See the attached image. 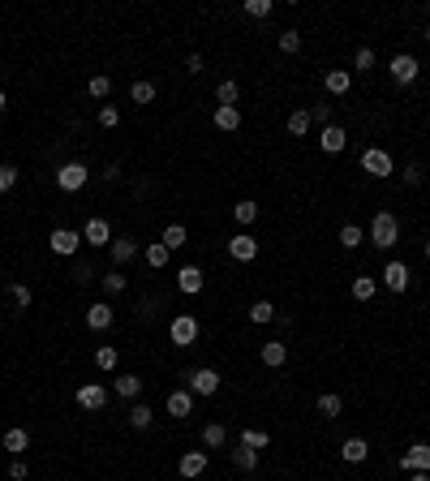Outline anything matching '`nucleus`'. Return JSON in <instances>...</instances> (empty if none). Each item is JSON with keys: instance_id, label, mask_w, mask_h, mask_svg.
I'll list each match as a JSON object with an SVG mask.
<instances>
[{"instance_id": "nucleus-18", "label": "nucleus", "mask_w": 430, "mask_h": 481, "mask_svg": "<svg viewBox=\"0 0 430 481\" xmlns=\"http://www.w3.org/2000/svg\"><path fill=\"white\" fill-rule=\"evenodd\" d=\"M176 473H181L185 481L202 477V473H207V451H185V455H181V464H176Z\"/></svg>"}, {"instance_id": "nucleus-57", "label": "nucleus", "mask_w": 430, "mask_h": 481, "mask_svg": "<svg viewBox=\"0 0 430 481\" xmlns=\"http://www.w3.org/2000/svg\"><path fill=\"white\" fill-rule=\"evenodd\" d=\"M426 43H430V26H426Z\"/></svg>"}, {"instance_id": "nucleus-38", "label": "nucleus", "mask_w": 430, "mask_h": 481, "mask_svg": "<svg viewBox=\"0 0 430 481\" xmlns=\"http://www.w3.org/2000/svg\"><path fill=\"white\" fill-rule=\"evenodd\" d=\"M86 90H91L95 99H108V95H112V78H108V73H95V78L86 82Z\"/></svg>"}, {"instance_id": "nucleus-19", "label": "nucleus", "mask_w": 430, "mask_h": 481, "mask_svg": "<svg viewBox=\"0 0 430 481\" xmlns=\"http://www.w3.org/2000/svg\"><path fill=\"white\" fill-rule=\"evenodd\" d=\"M112 391H116L121 400H138V395H142V374H116V378H112Z\"/></svg>"}, {"instance_id": "nucleus-12", "label": "nucleus", "mask_w": 430, "mask_h": 481, "mask_svg": "<svg viewBox=\"0 0 430 481\" xmlns=\"http://www.w3.org/2000/svg\"><path fill=\"white\" fill-rule=\"evenodd\" d=\"M82 241L86 245H95V249H104V245H112V228H108V219H86V228H82Z\"/></svg>"}, {"instance_id": "nucleus-20", "label": "nucleus", "mask_w": 430, "mask_h": 481, "mask_svg": "<svg viewBox=\"0 0 430 481\" xmlns=\"http://www.w3.org/2000/svg\"><path fill=\"white\" fill-rule=\"evenodd\" d=\"M259 357H263V365H271V370H280V365L289 361V344H284V340H267V344H263V352H259Z\"/></svg>"}, {"instance_id": "nucleus-28", "label": "nucleus", "mask_w": 430, "mask_h": 481, "mask_svg": "<svg viewBox=\"0 0 430 481\" xmlns=\"http://www.w3.org/2000/svg\"><path fill=\"white\" fill-rule=\"evenodd\" d=\"M5 447H9V455H22V451L31 447V434L22 425H13V429H5Z\"/></svg>"}, {"instance_id": "nucleus-9", "label": "nucleus", "mask_w": 430, "mask_h": 481, "mask_svg": "<svg viewBox=\"0 0 430 481\" xmlns=\"http://www.w3.org/2000/svg\"><path fill=\"white\" fill-rule=\"evenodd\" d=\"M104 404H108V387H104V383H82V387H78V409L99 413Z\"/></svg>"}, {"instance_id": "nucleus-30", "label": "nucleus", "mask_w": 430, "mask_h": 481, "mask_svg": "<svg viewBox=\"0 0 430 481\" xmlns=\"http://www.w3.org/2000/svg\"><path fill=\"white\" fill-rule=\"evenodd\" d=\"M310 125H314V120H310V108H297V112L289 116V134L301 138V134H310Z\"/></svg>"}, {"instance_id": "nucleus-4", "label": "nucleus", "mask_w": 430, "mask_h": 481, "mask_svg": "<svg viewBox=\"0 0 430 481\" xmlns=\"http://www.w3.org/2000/svg\"><path fill=\"white\" fill-rule=\"evenodd\" d=\"M387 73H392V82H400V86H409V82H417V73H422V65H417V56H409V52H396V56L387 61Z\"/></svg>"}, {"instance_id": "nucleus-50", "label": "nucleus", "mask_w": 430, "mask_h": 481, "mask_svg": "<svg viewBox=\"0 0 430 481\" xmlns=\"http://www.w3.org/2000/svg\"><path fill=\"white\" fill-rule=\"evenodd\" d=\"M310 120H318V129H323V125H332V104H314V108H310Z\"/></svg>"}, {"instance_id": "nucleus-49", "label": "nucleus", "mask_w": 430, "mask_h": 481, "mask_svg": "<svg viewBox=\"0 0 430 481\" xmlns=\"http://www.w3.org/2000/svg\"><path fill=\"white\" fill-rule=\"evenodd\" d=\"M26 477H31L26 460H22V455H13V464H9V481H26Z\"/></svg>"}, {"instance_id": "nucleus-16", "label": "nucleus", "mask_w": 430, "mask_h": 481, "mask_svg": "<svg viewBox=\"0 0 430 481\" xmlns=\"http://www.w3.org/2000/svg\"><path fill=\"white\" fill-rule=\"evenodd\" d=\"M378 275H383V284H387V292H404V288H409V267H404V262H387L383 271H378Z\"/></svg>"}, {"instance_id": "nucleus-10", "label": "nucleus", "mask_w": 430, "mask_h": 481, "mask_svg": "<svg viewBox=\"0 0 430 481\" xmlns=\"http://www.w3.org/2000/svg\"><path fill=\"white\" fill-rule=\"evenodd\" d=\"M400 468L404 473H430V443H413L400 455Z\"/></svg>"}, {"instance_id": "nucleus-5", "label": "nucleus", "mask_w": 430, "mask_h": 481, "mask_svg": "<svg viewBox=\"0 0 430 481\" xmlns=\"http://www.w3.org/2000/svg\"><path fill=\"white\" fill-rule=\"evenodd\" d=\"M362 172H370V176H378V181H383V176L396 172V164H392V155H387L383 146H370V150H362Z\"/></svg>"}, {"instance_id": "nucleus-46", "label": "nucleus", "mask_w": 430, "mask_h": 481, "mask_svg": "<svg viewBox=\"0 0 430 481\" xmlns=\"http://www.w3.org/2000/svg\"><path fill=\"white\" fill-rule=\"evenodd\" d=\"M9 301H13L17 310H26V306H31V288H26V284H9Z\"/></svg>"}, {"instance_id": "nucleus-14", "label": "nucleus", "mask_w": 430, "mask_h": 481, "mask_svg": "<svg viewBox=\"0 0 430 481\" xmlns=\"http://www.w3.org/2000/svg\"><path fill=\"white\" fill-rule=\"evenodd\" d=\"M112 318H116V310L108 306V301H95V306H86V326H91V331H108Z\"/></svg>"}, {"instance_id": "nucleus-32", "label": "nucleus", "mask_w": 430, "mask_h": 481, "mask_svg": "<svg viewBox=\"0 0 430 481\" xmlns=\"http://www.w3.org/2000/svg\"><path fill=\"white\" fill-rule=\"evenodd\" d=\"M233 219L249 228V223H254V219H259V202H249V198H241V202H237V207H233Z\"/></svg>"}, {"instance_id": "nucleus-24", "label": "nucleus", "mask_w": 430, "mask_h": 481, "mask_svg": "<svg viewBox=\"0 0 430 481\" xmlns=\"http://www.w3.org/2000/svg\"><path fill=\"white\" fill-rule=\"evenodd\" d=\"M237 99H241V86H237L233 78L215 86V108H237Z\"/></svg>"}, {"instance_id": "nucleus-52", "label": "nucleus", "mask_w": 430, "mask_h": 481, "mask_svg": "<svg viewBox=\"0 0 430 481\" xmlns=\"http://www.w3.org/2000/svg\"><path fill=\"white\" fill-rule=\"evenodd\" d=\"M185 73H202V56H198V52H190V61H185Z\"/></svg>"}, {"instance_id": "nucleus-13", "label": "nucleus", "mask_w": 430, "mask_h": 481, "mask_svg": "<svg viewBox=\"0 0 430 481\" xmlns=\"http://www.w3.org/2000/svg\"><path fill=\"white\" fill-rule=\"evenodd\" d=\"M318 146L327 150V155H340V150L348 146V134L340 129V125H323V129H318Z\"/></svg>"}, {"instance_id": "nucleus-43", "label": "nucleus", "mask_w": 430, "mask_h": 481, "mask_svg": "<svg viewBox=\"0 0 430 481\" xmlns=\"http://www.w3.org/2000/svg\"><path fill=\"white\" fill-rule=\"evenodd\" d=\"M241 9H245V17H271L275 5H271V0H245Z\"/></svg>"}, {"instance_id": "nucleus-48", "label": "nucleus", "mask_w": 430, "mask_h": 481, "mask_svg": "<svg viewBox=\"0 0 430 481\" xmlns=\"http://www.w3.org/2000/svg\"><path fill=\"white\" fill-rule=\"evenodd\" d=\"M422 176H426V172H422L417 164H409V168H400V181H404V185H409V189H413V185H422Z\"/></svg>"}, {"instance_id": "nucleus-44", "label": "nucleus", "mask_w": 430, "mask_h": 481, "mask_svg": "<svg viewBox=\"0 0 430 481\" xmlns=\"http://www.w3.org/2000/svg\"><path fill=\"white\" fill-rule=\"evenodd\" d=\"M99 125H104V129H116V125H121V108L104 104V108H99Z\"/></svg>"}, {"instance_id": "nucleus-39", "label": "nucleus", "mask_w": 430, "mask_h": 481, "mask_svg": "<svg viewBox=\"0 0 430 481\" xmlns=\"http://www.w3.org/2000/svg\"><path fill=\"white\" fill-rule=\"evenodd\" d=\"M275 318V306H271V301H254V306H249V322H271Z\"/></svg>"}, {"instance_id": "nucleus-33", "label": "nucleus", "mask_w": 430, "mask_h": 481, "mask_svg": "<svg viewBox=\"0 0 430 481\" xmlns=\"http://www.w3.org/2000/svg\"><path fill=\"white\" fill-rule=\"evenodd\" d=\"M202 443H207V447H224V443H229V429H224L220 421L202 425Z\"/></svg>"}, {"instance_id": "nucleus-17", "label": "nucleus", "mask_w": 430, "mask_h": 481, "mask_svg": "<svg viewBox=\"0 0 430 481\" xmlns=\"http://www.w3.org/2000/svg\"><path fill=\"white\" fill-rule=\"evenodd\" d=\"M168 413H172L176 421H185V417L194 413V391H190V387H181V391H168Z\"/></svg>"}, {"instance_id": "nucleus-41", "label": "nucleus", "mask_w": 430, "mask_h": 481, "mask_svg": "<svg viewBox=\"0 0 430 481\" xmlns=\"http://www.w3.org/2000/svg\"><path fill=\"white\" fill-rule=\"evenodd\" d=\"M125 288H130V280H125V275L112 267V271L104 275V292H108V297H116V292H125Z\"/></svg>"}, {"instance_id": "nucleus-54", "label": "nucleus", "mask_w": 430, "mask_h": 481, "mask_svg": "<svg viewBox=\"0 0 430 481\" xmlns=\"http://www.w3.org/2000/svg\"><path fill=\"white\" fill-rule=\"evenodd\" d=\"M409 481H430V473H409Z\"/></svg>"}, {"instance_id": "nucleus-21", "label": "nucleus", "mask_w": 430, "mask_h": 481, "mask_svg": "<svg viewBox=\"0 0 430 481\" xmlns=\"http://www.w3.org/2000/svg\"><path fill=\"white\" fill-rule=\"evenodd\" d=\"M366 455H370V443H366V439H344V443H340V460H344V464H362Z\"/></svg>"}, {"instance_id": "nucleus-37", "label": "nucleus", "mask_w": 430, "mask_h": 481, "mask_svg": "<svg viewBox=\"0 0 430 481\" xmlns=\"http://www.w3.org/2000/svg\"><path fill=\"white\" fill-rule=\"evenodd\" d=\"M267 443H271L267 429H245V434H241V447H249V451H263Z\"/></svg>"}, {"instance_id": "nucleus-34", "label": "nucleus", "mask_w": 430, "mask_h": 481, "mask_svg": "<svg viewBox=\"0 0 430 481\" xmlns=\"http://www.w3.org/2000/svg\"><path fill=\"white\" fill-rule=\"evenodd\" d=\"M116 361H121V352H116L112 344H99V348H95V365H99V370H116Z\"/></svg>"}, {"instance_id": "nucleus-42", "label": "nucleus", "mask_w": 430, "mask_h": 481, "mask_svg": "<svg viewBox=\"0 0 430 481\" xmlns=\"http://www.w3.org/2000/svg\"><path fill=\"white\" fill-rule=\"evenodd\" d=\"M151 417H155V413H151L146 404H134V409H130V425L134 429H151Z\"/></svg>"}, {"instance_id": "nucleus-53", "label": "nucleus", "mask_w": 430, "mask_h": 481, "mask_svg": "<svg viewBox=\"0 0 430 481\" xmlns=\"http://www.w3.org/2000/svg\"><path fill=\"white\" fill-rule=\"evenodd\" d=\"M99 176H104V181L112 185V181H121V168H116V164H108V168H104V172H99Z\"/></svg>"}, {"instance_id": "nucleus-7", "label": "nucleus", "mask_w": 430, "mask_h": 481, "mask_svg": "<svg viewBox=\"0 0 430 481\" xmlns=\"http://www.w3.org/2000/svg\"><path fill=\"white\" fill-rule=\"evenodd\" d=\"M185 383H190L194 395H215V391H220V374H215L211 365H202V370H190V374H185Z\"/></svg>"}, {"instance_id": "nucleus-15", "label": "nucleus", "mask_w": 430, "mask_h": 481, "mask_svg": "<svg viewBox=\"0 0 430 481\" xmlns=\"http://www.w3.org/2000/svg\"><path fill=\"white\" fill-rule=\"evenodd\" d=\"M202 284H207V275H202V267H181L176 271V288H181L185 297H194V292H202Z\"/></svg>"}, {"instance_id": "nucleus-35", "label": "nucleus", "mask_w": 430, "mask_h": 481, "mask_svg": "<svg viewBox=\"0 0 430 481\" xmlns=\"http://www.w3.org/2000/svg\"><path fill=\"white\" fill-rule=\"evenodd\" d=\"M340 245H344V249H358V245H366V232H362L358 223H344V228H340Z\"/></svg>"}, {"instance_id": "nucleus-55", "label": "nucleus", "mask_w": 430, "mask_h": 481, "mask_svg": "<svg viewBox=\"0 0 430 481\" xmlns=\"http://www.w3.org/2000/svg\"><path fill=\"white\" fill-rule=\"evenodd\" d=\"M5 104H9V95H5V90H0V112H5Z\"/></svg>"}, {"instance_id": "nucleus-8", "label": "nucleus", "mask_w": 430, "mask_h": 481, "mask_svg": "<svg viewBox=\"0 0 430 481\" xmlns=\"http://www.w3.org/2000/svg\"><path fill=\"white\" fill-rule=\"evenodd\" d=\"M229 258H233V262H254V258H259V241L249 237V232L229 237Z\"/></svg>"}, {"instance_id": "nucleus-51", "label": "nucleus", "mask_w": 430, "mask_h": 481, "mask_svg": "<svg viewBox=\"0 0 430 481\" xmlns=\"http://www.w3.org/2000/svg\"><path fill=\"white\" fill-rule=\"evenodd\" d=\"M73 280H78V284H91V280H95V267H91V262L82 258L78 267H73Z\"/></svg>"}, {"instance_id": "nucleus-27", "label": "nucleus", "mask_w": 430, "mask_h": 481, "mask_svg": "<svg viewBox=\"0 0 430 481\" xmlns=\"http://www.w3.org/2000/svg\"><path fill=\"white\" fill-rule=\"evenodd\" d=\"M374 292H378L374 275H353V297H358V301H374Z\"/></svg>"}, {"instance_id": "nucleus-23", "label": "nucleus", "mask_w": 430, "mask_h": 481, "mask_svg": "<svg viewBox=\"0 0 430 481\" xmlns=\"http://www.w3.org/2000/svg\"><path fill=\"white\" fill-rule=\"evenodd\" d=\"M323 86H327V95H344V90L353 86V73H348V69H332V73L323 78Z\"/></svg>"}, {"instance_id": "nucleus-11", "label": "nucleus", "mask_w": 430, "mask_h": 481, "mask_svg": "<svg viewBox=\"0 0 430 481\" xmlns=\"http://www.w3.org/2000/svg\"><path fill=\"white\" fill-rule=\"evenodd\" d=\"M108 249H112V267H116V271H121L125 262H134V258L142 254V245H138L134 237H112V245H108Z\"/></svg>"}, {"instance_id": "nucleus-1", "label": "nucleus", "mask_w": 430, "mask_h": 481, "mask_svg": "<svg viewBox=\"0 0 430 481\" xmlns=\"http://www.w3.org/2000/svg\"><path fill=\"white\" fill-rule=\"evenodd\" d=\"M366 241L374 245V249H387L392 245H400V219L392 215V211H374V219H370V232H366Z\"/></svg>"}, {"instance_id": "nucleus-6", "label": "nucleus", "mask_w": 430, "mask_h": 481, "mask_svg": "<svg viewBox=\"0 0 430 481\" xmlns=\"http://www.w3.org/2000/svg\"><path fill=\"white\" fill-rule=\"evenodd\" d=\"M47 245H52V254L73 258V254H78V245H86V241H82V232H78V228H56V232L47 237Z\"/></svg>"}, {"instance_id": "nucleus-29", "label": "nucleus", "mask_w": 430, "mask_h": 481, "mask_svg": "<svg viewBox=\"0 0 430 481\" xmlns=\"http://www.w3.org/2000/svg\"><path fill=\"white\" fill-rule=\"evenodd\" d=\"M233 464H237L241 473H254V468H259V451H249V447L237 443V447H233Z\"/></svg>"}, {"instance_id": "nucleus-45", "label": "nucleus", "mask_w": 430, "mask_h": 481, "mask_svg": "<svg viewBox=\"0 0 430 481\" xmlns=\"http://www.w3.org/2000/svg\"><path fill=\"white\" fill-rule=\"evenodd\" d=\"M17 176H22V172H17L13 164H0V194H9V189L17 185Z\"/></svg>"}, {"instance_id": "nucleus-22", "label": "nucleus", "mask_w": 430, "mask_h": 481, "mask_svg": "<svg viewBox=\"0 0 430 481\" xmlns=\"http://www.w3.org/2000/svg\"><path fill=\"white\" fill-rule=\"evenodd\" d=\"M340 413H344V400H340L336 391H323V395H318V417H323V421H336Z\"/></svg>"}, {"instance_id": "nucleus-36", "label": "nucleus", "mask_w": 430, "mask_h": 481, "mask_svg": "<svg viewBox=\"0 0 430 481\" xmlns=\"http://www.w3.org/2000/svg\"><path fill=\"white\" fill-rule=\"evenodd\" d=\"M130 99H134V104H142V108L155 104V82H134V86H130Z\"/></svg>"}, {"instance_id": "nucleus-47", "label": "nucleus", "mask_w": 430, "mask_h": 481, "mask_svg": "<svg viewBox=\"0 0 430 481\" xmlns=\"http://www.w3.org/2000/svg\"><path fill=\"white\" fill-rule=\"evenodd\" d=\"M374 61H378V56H374V47H362V52L353 56V65H358V73H370V69H374Z\"/></svg>"}, {"instance_id": "nucleus-3", "label": "nucleus", "mask_w": 430, "mask_h": 481, "mask_svg": "<svg viewBox=\"0 0 430 481\" xmlns=\"http://www.w3.org/2000/svg\"><path fill=\"white\" fill-rule=\"evenodd\" d=\"M168 340H172L176 348H190V344L198 340V318H194V314H176V318L168 322Z\"/></svg>"}, {"instance_id": "nucleus-25", "label": "nucleus", "mask_w": 430, "mask_h": 481, "mask_svg": "<svg viewBox=\"0 0 430 481\" xmlns=\"http://www.w3.org/2000/svg\"><path fill=\"white\" fill-rule=\"evenodd\" d=\"M215 129H224V134L241 129V108H215Z\"/></svg>"}, {"instance_id": "nucleus-56", "label": "nucleus", "mask_w": 430, "mask_h": 481, "mask_svg": "<svg viewBox=\"0 0 430 481\" xmlns=\"http://www.w3.org/2000/svg\"><path fill=\"white\" fill-rule=\"evenodd\" d=\"M426 258H430V241H426Z\"/></svg>"}, {"instance_id": "nucleus-26", "label": "nucleus", "mask_w": 430, "mask_h": 481, "mask_svg": "<svg viewBox=\"0 0 430 481\" xmlns=\"http://www.w3.org/2000/svg\"><path fill=\"white\" fill-rule=\"evenodd\" d=\"M168 254H172V249H168L164 241H146V267L164 271V267H168Z\"/></svg>"}, {"instance_id": "nucleus-2", "label": "nucleus", "mask_w": 430, "mask_h": 481, "mask_svg": "<svg viewBox=\"0 0 430 481\" xmlns=\"http://www.w3.org/2000/svg\"><path fill=\"white\" fill-rule=\"evenodd\" d=\"M86 181H91V168L82 159H69V164L56 168V189H65V194H78Z\"/></svg>"}, {"instance_id": "nucleus-31", "label": "nucleus", "mask_w": 430, "mask_h": 481, "mask_svg": "<svg viewBox=\"0 0 430 481\" xmlns=\"http://www.w3.org/2000/svg\"><path fill=\"white\" fill-rule=\"evenodd\" d=\"M160 241H164L168 249H181V245L190 241V232H185V223H168V228H164V237H160Z\"/></svg>"}, {"instance_id": "nucleus-40", "label": "nucleus", "mask_w": 430, "mask_h": 481, "mask_svg": "<svg viewBox=\"0 0 430 481\" xmlns=\"http://www.w3.org/2000/svg\"><path fill=\"white\" fill-rule=\"evenodd\" d=\"M275 47H280L284 56H297V52H301V35H297V31H284L280 39H275Z\"/></svg>"}]
</instances>
